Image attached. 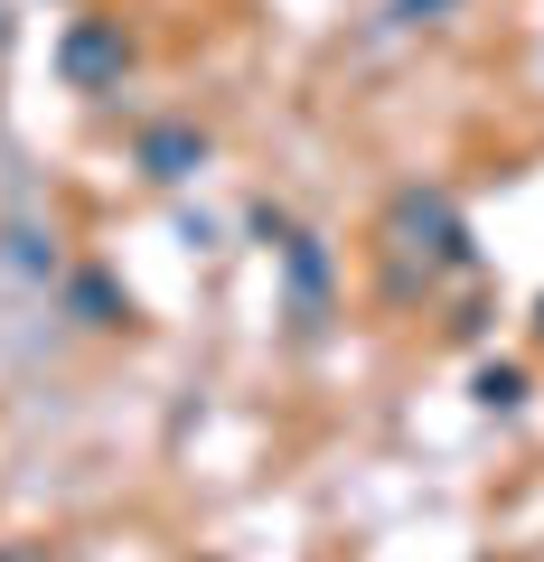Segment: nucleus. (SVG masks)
Returning a JSON list of instances; mask_svg holds the SVG:
<instances>
[{
	"label": "nucleus",
	"instance_id": "nucleus-5",
	"mask_svg": "<svg viewBox=\"0 0 544 562\" xmlns=\"http://www.w3.org/2000/svg\"><path fill=\"white\" fill-rule=\"evenodd\" d=\"M76 310H85V328H113L122 319V301L103 291V281H76Z\"/></svg>",
	"mask_w": 544,
	"mask_h": 562
},
{
	"label": "nucleus",
	"instance_id": "nucleus-2",
	"mask_svg": "<svg viewBox=\"0 0 544 562\" xmlns=\"http://www.w3.org/2000/svg\"><path fill=\"white\" fill-rule=\"evenodd\" d=\"M395 235H403V254L469 262V235H460V216H451V198H442V188H413V198L395 206Z\"/></svg>",
	"mask_w": 544,
	"mask_h": 562
},
{
	"label": "nucleus",
	"instance_id": "nucleus-1",
	"mask_svg": "<svg viewBox=\"0 0 544 562\" xmlns=\"http://www.w3.org/2000/svg\"><path fill=\"white\" fill-rule=\"evenodd\" d=\"M122 66H132V38H122V20H76L57 38V76L76 85V94H103V85H122Z\"/></svg>",
	"mask_w": 544,
	"mask_h": 562
},
{
	"label": "nucleus",
	"instance_id": "nucleus-6",
	"mask_svg": "<svg viewBox=\"0 0 544 562\" xmlns=\"http://www.w3.org/2000/svg\"><path fill=\"white\" fill-rule=\"evenodd\" d=\"M517 394H525L517 366H488V375H479V403H517Z\"/></svg>",
	"mask_w": 544,
	"mask_h": 562
},
{
	"label": "nucleus",
	"instance_id": "nucleus-7",
	"mask_svg": "<svg viewBox=\"0 0 544 562\" xmlns=\"http://www.w3.org/2000/svg\"><path fill=\"white\" fill-rule=\"evenodd\" d=\"M0 562H66V553H47V543H10Z\"/></svg>",
	"mask_w": 544,
	"mask_h": 562
},
{
	"label": "nucleus",
	"instance_id": "nucleus-8",
	"mask_svg": "<svg viewBox=\"0 0 544 562\" xmlns=\"http://www.w3.org/2000/svg\"><path fill=\"white\" fill-rule=\"evenodd\" d=\"M432 10H451V0H395V20H432Z\"/></svg>",
	"mask_w": 544,
	"mask_h": 562
},
{
	"label": "nucleus",
	"instance_id": "nucleus-3",
	"mask_svg": "<svg viewBox=\"0 0 544 562\" xmlns=\"http://www.w3.org/2000/svg\"><path fill=\"white\" fill-rule=\"evenodd\" d=\"M198 160H207V140H198V122H160V132H142V169L151 179H198Z\"/></svg>",
	"mask_w": 544,
	"mask_h": 562
},
{
	"label": "nucleus",
	"instance_id": "nucleus-4",
	"mask_svg": "<svg viewBox=\"0 0 544 562\" xmlns=\"http://www.w3.org/2000/svg\"><path fill=\"white\" fill-rule=\"evenodd\" d=\"M282 254H291V291H301V319H320V301H329V254H320V235H282Z\"/></svg>",
	"mask_w": 544,
	"mask_h": 562
}]
</instances>
